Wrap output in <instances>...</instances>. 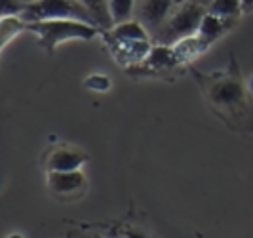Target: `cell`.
I'll use <instances>...</instances> for the list:
<instances>
[{
    "label": "cell",
    "instance_id": "cell-1",
    "mask_svg": "<svg viewBox=\"0 0 253 238\" xmlns=\"http://www.w3.org/2000/svg\"><path fill=\"white\" fill-rule=\"evenodd\" d=\"M189 73L200 90L210 113L230 132L253 138V95L248 88V80H244L236 55L232 51L228 53L225 69L204 73L190 65Z\"/></svg>",
    "mask_w": 253,
    "mask_h": 238
},
{
    "label": "cell",
    "instance_id": "cell-2",
    "mask_svg": "<svg viewBox=\"0 0 253 238\" xmlns=\"http://www.w3.org/2000/svg\"><path fill=\"white\" fill-rule=\"evenodd\" d=\"M103 29L78 19H46V21H33L27 23V33L37 37V44L53 55L57 46L67 42H91L93 38H99Z\"/></svg>",
    "mask_w": 253,
    "mask_h": 238
},
{
    "label": "cell",
    "instance_id": "cell-3",
    "mask_svg": "<svg viewBox=\"0 0 253 238\" xmlns=\"http://www.w3.org/2000/svg\"><path fill=\"white\" fill-rule=\"evenodd\" d=\"M185 69L189 71V67H185L179 61V57L175 55L171 46L154 42L149 55L141 63L133 65L131 69H127L126 75L131 78H151V80L175 82L179 76L185 75Z\"/></svg>",
    "mask_w": 253,
    "mask_h": 238
},
{
    "label": "cell",
    "instance_id": "cell-4",
    "mask_svg": "<svg viewBox=\"0 0 253 238\" xmlns=\"http://www.w3.org/2000/svg\"><path fill=\"white\" fill-rule=\"evenodd\" d=\"M206 10H208V6L204 4L202 0H187V2L175 6V10L168 17V21L152 37L154 42L171 46L181 38L196 35Z\"/></svg>",
    "mask_w": 253,
    "mask_h": 238
},
{
    "label": "cell",
    "instance_id": "cell-5",
    "mask_svg": "<svg viewBox=\"0 0 253 238\" xmlns=\"http://www.w3.org/2000/svg\"><path fill=\"white\" fill-rule=\"evenodd\" d=\"M19 17L27 23L46 21V19H78V21L97 25L93 15L78 0H35V2H27Z\"/></svg>",
    "mask_w": 253,
    "mask_h": 238
},
{
    "label": "cell",
    "instance_id": "cell-6",
    "mask_svg": "<svg viewBox=\"0 0 253 238\" xmlns=\"http://www.w3.org/2000/svg\"><path fill=\"white\" fill-rule=\"evenodd\" d=\"M44 185L51 200L57 204H75L88 194L89 181L84 170L44 172Z\"/></svg>",
    "mask_w": 253,
    "mask_h": 238
},
{
    "label": "cell",
    "instance_id": "cell-7",
    "mask_svg": "<svg viewBox=\"0 0 253 238\" xmlns=\"http://www.w3.org/2000/svg\"><path fill=\"white\" fill-rule=\"evenodd\" d=\"M89 152L78 145L59 141L51 143L42 150L38 164L44 172H71V170H84L89 164Z\"/></svg>",
    "mask_w": 253,
    "mask_h": 238
},
{
    "label": "cell",
    "instance_id": "cell-8",
    "mask_svg": "<svg viewBox=\"0 0 253 238\" xmlns=\"http://www.w3.org/2000/svg\"><path fill=\"white\" fill-rule=\"evenodd\" d=\"M99 40L107 48L109 55L113 57V61L120 69H124V73L133 65L143 61L154 46V40H126V38L114 37L109 29H103Z\"/></svg>",
    "mask_w": 253,
    "mask_h": 238
},
{
    "label": "cell",
    "instance_id": "cell-9",
    "mask_svg": "<svg viewBox=\"0 0 253 238\" xmlns=\"http://www.w3.org/2000/svg\"><path fill=\"white\" fill-rule=\"evenodd\" d=\"M73 225L76 231H95L99 237H151L149 229L137 225V221L124 219H113V221H95V223H76V221H65Z\"/></svg>",
    "mask_w": 253,
    "mask_h": 238
},
{
    "label": "cell",
    "instance_id": "cell-10",
    "mask_svg": "<svg viewBox=\"0 0 253 238\" xmlns=\"http://www.w3.org/2000/svg\"><path fill=\"white\" fill-rule=\"evenodd\" d=\"M173 10H175V0H139L135 17L145 23V27L154 37Z\"/></svg>",
    "mask_w": 253,
    "mask_h": 238
},
{
    "label": "cell",
    "instance_id": "cell-11",
    "mask_svg": "<svg viewBox=\"0 0 253 238\" xmlns=\"http://www.w3.org/2000/svg\"><path fill=\"white\" fill-rule=\"evenodd\" d=\"M238 23L240 21H236V19H227V17H221V15H215V13L206 10V13H204L202 17V23L198 27V35L213 46L221 38L227 37L228 33L238 25Z\"/></svg>",
    "mask_w": 253,
    "mask_h": 238
},
{
    "label": "cell",
    "instance_id": "cell-12",
    "mask_svg": "<svg viewBox=\"0 0 253 238\" xmlns=\"http://www.w3.org/2000/svg\"><path fill=\"white\" fill-rule=\"evenodd\" d=\"M171 48H173L175 55L179 57V61L183 63L185 67H190L198 57H202L204 53H208L210 48H213V46L196 33V35H190V37L177 40L175 44H171Z\"/></svg>",
    "mask_w": 253,
    "mask_h": 238
},
{
    "label": "cell",
    "instance_id": "cell-13",
    "mask_svg": "<svg viewBox=\"0 0 253 238\" xmlns=\"http://www.w3.org/2000/svg\"><path fill=\"white\" fill-rule=\"evenodd\" d=\"M21 33H27V21H23L19 15L0 17V50H6L8 44Z\"/></svg>",
    "mask_w": 253,
    "mask_h": 238
},
{
    "label": "cell",
    "instance_id": "cell-14",
    "mask_svg": "<svg viewBox=\"0 0 253 238\" xmlns=\"http://www.w3.org/2000/svg\"><path fill=\"white\" fill-rule=\"evenodd\" d=\"M86 10H88L97 27L101 29H111L113 27V17H111V10H109V0H78Z\"/></svg>",
    "mask_w": 253,
    "mask_h": 238
},
{
    "label": "cell",
    "instance_id": "cell-15",
    "mask_svg": "<svg viewBox=\"0 0 253 238\" xmlns=\"http://www.w3.org/2000/svg\"><path fill=\"white\" fill-rule=\"evenodd\" d=\"M208 12L227 17V19H236V21H240L244 17L242 0H211L208 4Z\"/></svg>",
    "mask_w": 253,
    "mask_h": 238
},
{
    "label": "cell",
    "instance_id": "cell-16",
    "mask_svg": "<svg viewBox=\"0 0 253 238\" xmlns=\"http://www.w3.org/2000/svg\"><path fill=\"white\" fill-rule=\"evenodd\" d=\"M109 10L113 17V25L124 23L135 17L137 13V0H109Z\"/></svg>",
    "mask_w": 253,
    "mask_h": 238
},
{
    "label": "cell",
    "instance_id": "cell-17",
    "mask_svg": "<svg viewBox=\"0 0 253 238\" xmlns=\"http://www.w3.org/2000/svg\"><path fill=\"white\" fill-rule=\"evenodd\" d=\"M82 86L89 92H93V94H107L113 88V80L105 73H91L82 80Z\"/></svg>",
    "mask_w": 253,
    "mask_h": 238
},
{
    "label": "cell",
    "instance_id": "cell-18",
    "mask_svg": "<svg viewBox=\"0 0 253 238\" xmlns=\"http://www.w3.org/2000/svg\"><path fill=\"white\" fill-rule=\"evenodd\" d=\"M242 12H244V15H252L253 13V0H242Z\"/></svg>",
    "mask_w": 253,
    "mask_h": 238
},
{
    "label": "cell",
    "instance_id": "cell-19",
    "mask_svg": "<svg viewBox=\"0 0 253 238\" xmlns=\"http://www.w3.org/2000/svg\"><path fill=\"white\" fill-rule=\"evenodd\" d=\"M248 88H250V92H252V95H253V75L248 78Z\"/></svg>",
    "mask_w": 253,
    "mask_h": 238
},
{
    "label": "cell",
    "instance_id": "cell-20",
    "mask_svg": "<svg viewBox=\"0 0 253 238\" xmlns=\"http://www.w3.org/2000/svg\"><path fill=\"white\" fill-rule=\"evenodd\" d=\"M183 2H187V0H175V6H179V4H183Z\"/></svg>",
    "mask_w": 253,
    "mask_h": 238
},
{
    "label": "cell",
    "instance_id": "cell-21",
    "mask_svg": "<svg viewBox=\"0 0 253 238\" xmlns=\"http://www.w3.org/2000/svg\"><path fill=\"white\" fill-rule=\"evenodd\" d=\"M204 4H206V6H208V4H210V2H211V0H202Z\"/></svg>",
    "mask_w": 253,
    "mask_h": 238
},
{
    "label": "cell",
    "instance_id": "cell-22",
    "mask_svg": "<svg viewBox=\"0 0 253 238\" xmlns=\"http://www.w3.org/2000/svg\"><path fill=\"white\" fill-rule=\"evenodd\" d=\"M23 2H35V0H23Z\"/></svg>",
    "mask_w": 253,
    "mask_h": 238
}]
</instances>
